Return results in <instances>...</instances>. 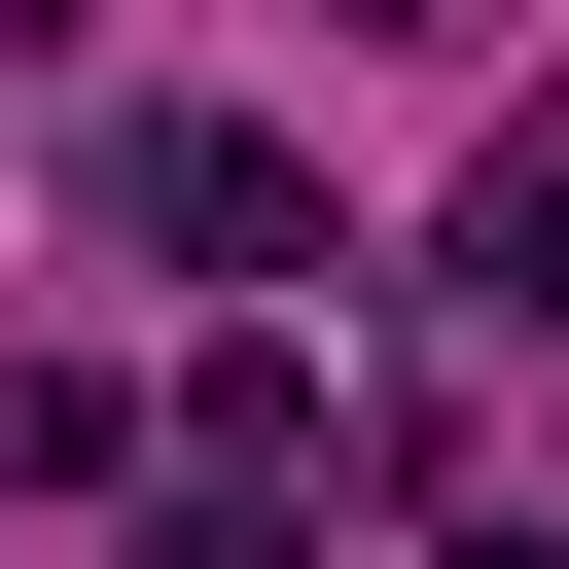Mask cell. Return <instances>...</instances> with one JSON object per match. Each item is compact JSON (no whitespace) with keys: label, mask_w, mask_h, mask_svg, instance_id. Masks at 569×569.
I'll return each mask as SVG.
<instances>
[{"label":"cell","mask_w":569,"mask_h":569,"mask_svg":"<svg viewBox=\"0 0 569 569\" xmlns=\"http://www.w3.org/2000/svg\"><path fill=\"white\" fill-rule=\"evenodd\" d=\"M142 249H178V284H320V142L178 107V142H142Z\"/></svg>","instance_id":"obj_1"},{"label":"cell","mask_w":569,"mask_h":569,"mask_svg":"<svg viewBox=\"0 0 569 569\" xmlns=\"http://www.w3.org/2000/svg\"><path fill=\"white\" fill-rule=\"evenodd\" d=\"M142 569H320V498H284V462H178V498H142Z\"/></svg>","instance_id":"obj_4"},{"label":"cell","mask_w":569,"mask_h":569,"mask_svg":"<svg viewBox=\"0 0 569 569\" xmlns=\"http://www.w3.org/2000/svg\"><path fill=\"white\" fill-rule=\"evenodd\" d=\"M107 462H142V391L107 356H0V498H107Z\"/></svg>","instance_id":"obj_3"},{"label":"cell","mask_w":569,"mask_h":569,"mask_svg":"<svg viewBox=\"0 0 569 569\" xmlns=\"http://www.w3.org/2000/svg\"><path fill=\"white\" fill-rule=\"evenodd\" d=\"M462 320H569V107H533V142L462 178Z\"/></svg>","instance_id":"obj_2"},{"label":"cell","mask_w":569,"mask_h":569,"mask_svg":"<svg viewBox=\"0 0 569 569\" xmlns=\"http://www.w3.org/2000/svg\"><path fill=\"white\" fill-rule=\"evenodd\" d=\"M0 36H71V0H0Z\"/></svg>","instance_id":"obj_6"},{"label":"cell","mask_w":569,"mask_h":569,"mask_svg":"<svg viewBox=\"0 0 569 569\" xmlns=\"http://www.w3.org/2000/svg\"><path fill=\"white\" fill-rule=\"evenodd\" d=\"M320 36H462V0H320Z\"/></svg>","instance_id":"obj_5"}]
</instances>
